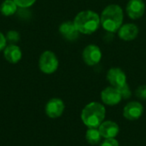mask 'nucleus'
<instances>
[{
  "mask_svg": "<svg viewBox=\"0 0 146 146\" xmlns=\"http://www.w3.org/2000/svg\"><path fill=\"white\" fill-rule=\"evenodd\" d=\"M135 95L141 100H146V85L139 86L135 91Z\"/></svg>",
  "mask_w": 146,
  "mask_h": 146,
  "instance_id": "20",
  "label": "nucleus"
},
{
  "mask_svg": "<svg viewBox=\"0 0 146 146\" xmlns=\"http://www.w3.org/2000/svg\"><path fill=\"white\" fill-rule=\"evenodd\" d=\"M139 27L134 23H127L122 25L118 30L117 33L121 39L124 41H132L139 35Z\"/></svg>",
  "mask_w": 146,
  "mask_h": 146,
  "instance_id": "11",
  "label": "nucleus"
},
{
  "mask_svg": "<svg viewBox=\"0 0 146 146\" xmlns=\"http://www.w3.org/2000/svg\"><path fill=\"white\" fill-rule=\"evenodd\" d=\"M82 58L88 66H95L102 59V51L98 45L89 44L83 50Z\"/></svg>",
  "mask_w": 146,
  "mask_h": 146,
  "instance_id": "5",
  "label": "nucleus"
},
{
  "mask_svg": "<svg viewBox=\"0 0 146 146\" xmlns=\"http://www.w3.org/2000/svg\"><path fill=\"white\" fill-rule=\"evenodd\" d=\"M107 80L111 86L119 88L127 83V75L120 68H111L107 73Z\"/></svg>",
  "mask_w": 146,
  "mask_h": 146,
  "instance_id": "8",
  "label": "nucleus"
},
{
  "mask_svg": "<svg viewBox=\"0 0 146 146\" xmlns=\"http://www.w3.org/2000/svg\"><path fill=\"white\" fill-rule=\"evenodd\" d=\"M103 137L100 134L98 128H88L86 133V141L92 145H96L101 142V139Z\"/></svg>",
  "mask_w": 146,
  "mask_h": 146,
  "instance_id": "16",
  "label": "nucleus"
},
{
  "mask_svg": "<svg viewBox=\"0 0 146 146\" xmlns=\"http://www.w3.org/2000/svg\"><path fill=\"white\" fill-rule=\"evenodd\" d=\"M3 57L9 63L15 64L19 62L22 57L21 50L18 45L15 44L7 45L3 50Z\"/></svg>",
  "mask_w": 146,
  "mask_h": 146,
  "instance_id": "14",
  "label": "nucleus"
},
{
  "mask_svg": "<svg viewBox=\"0 0 146 146\" xmlns=\"http://www.w3.org/2000/svg\"><path fill=\"white\" fill-rule=\"evenodd\" d=\"M59 66L57 56L53 51H44L38 60V68L40 71L45 74H51L55 73Z\"/></svg>",
  "mask_w": 146,
  "mask_h": 146,
  "instance_id": "4",
  "label": "nucleus"
},
{
  "mask_svg": "<svg viewBox=\"0 0 146 146\" xmlns=\"http://www.w3.org/2000/svg\"><path fill=\"white\" fill-rule=\"evenodd\" d=\"M18 6L14 0H4L0 5V12L4 16H11L17 11Z\"/></svg>",
  "mask_w": 146,
  "mask_h": 146,
  "instance_id": "15",
  "label": "nucleus"
},
{
  "mask_svg": "<svg viewBox=\"0 0 146 146\" xmlns=\"http://www.w3.org/2000/svg\"><path fill=\"white\" fill-rule=\"evenodd\" d=\"M101 99L104 104L110 105V106H114V105L118 104L121 101L122 98H121L118 89L110 86L102 91Z\"/></svg>",
  "mask_w": 146,
  "mask_h": 146,
  "instance_id": "10",
  "label": "nucleus"
},
{
  "mask_svg": "<svg viewBox=\"0 0 146 146\" xmlns=\"http://www.w3.org/2000/svg\"><path fill=\"white\" fill-rule=\"evenodd\" d=\"M73 21L80 33L86 35L94 33L101 25L100 16L92 10H83L79 12Z\"/></svg>",
  "mask_w": 146,
  "mask_h": 146,
  "instance_id": "2",
  "label": "nucleus"
},
{
  "mask_svg": "<svg viewBox=\"0 0 146 146\" xmlns=\"http://www.w3.org/2000/svg\"><path fill=\"white\" fill-rule=\"evenodd\" d=\"M105 107L98 103L92 102L85 106L81 112V120L88 128H98L105 118Z\"/></svg>",
  "mask_w": 146,
  "mask_h": 146,
  "instance_id": "3",
  "label": "nucleus"
},
{
  "mask_svg": "<svg viewBox=\"0 0 146 146\" xmlns=\"http://www.w3.org/2000/svg\"><path fill=\"white\" fill-rule=\"evenodd\" d=\"M144 113V107L139 102L133 101L128 103L123 109V116L128 121L139 119Z\"/></svg>",
  "mask_w": 146,
  "mask_h": 146,
  "instance_id": "9",
  "label": "nucleus"
},
{
  "mask_svg": "<svg viewBox=\"0 0 146 146\" xmlns=\"http://www.w3.org/2000/svg\"><path fill=\"white\" fill-rule=\"evenodd\" d=\"M123 19V9L118 4H110L106 6L100 15V22L103 28L110 33L118 32L122 26Z\"/></svg>",
  "mask_w": 146,
  "mask_h": 146,
  "instance_id": "1",
  "label": "nucleus"
},
{
  "mask_svg": "<svg viewBox=\"0 0 146 146\" xmlns=\"http://www.w3.org/2000/svg\"><path fill=\"white\" fill-rule=\"evenodd\" d=\"M6 43H7L6 36L2 32H0V51L4 50V48L6 47Z\"/></svg>",
  "mask_w": 146,
  "mask_h": 146,
  "instance_id": "22",
  "label": "nucleus"
},
{
  "mask_svg": "<svg viewBox=\"0 0 146 146\" xmlns=\"http://www.w3.org/2000/svg\"><path fill=\"white\" fill-rule=\"evenodd\" d=\"M6 38L8 41L9 42H14L16 43L19 39H20V34L18 32L15 31V30H10L6 34Z\"/></svg>",
  "mask_w": 146,
  "mask_h": 146,
  "instance_id": "18",
  "label": "nucleus"
},
{
  "mask_svg": "<svg viewBox=\"0 0 146 146\" xmlns=\"http://www.w3.org/2000/svg\"><path fill=\"white\" fill-rule=\"evenodd\" d=\"M126 11L130 19L138 20L145 12V3L143 0H129L126 7Z\"/></svg>",
  "mask_w": 146,
  "mask_h": 146,
  "instance_id": "6",
  "label": "nucleus"
},
{
  "mask_svg": "<svg viewBox=\"0 0 146 146\" xmlns=\"http://www.w3.org/2000/svg\"><path fill=\"white\" fill-rule=\"evenodd\" d=\"M16 5L22 9H27L34 4L36 0H14Z\"/></svg>",
  "mask_w": 146,
  "mask_h": 146,
  "instance_id": "19",
  "label": "nucleus"
},
{
  "mask_svg": "<svg viewBox=\"0 0 146 146\" xmlns=\"http://www.w3.org/2000/svg\"><path fill=\"white\" fill-rule=\"evenodd\" d=\"M117 89H118V91H119L122 99H128V98H131L132 92H131L130 87H129L127 83H126L125 85H123L122 86H121V87H119Z\"/></svg>",
  "mask_w": 146,
  "mask_h": 146,
  "instance_id": "17",
  "label": "nucleus"
},
{
  "mask_svg": "<svg viewBox=\"0 0 146 146\" xmlns=\"http://www.w3.org/2000/svg\"><path fill=\"white\" fill-rule=\"evenodd\" d=\"M65 110L64 103L62 99L54 98L48 101L45 105V114L50 118H58L60 117Z\"/></svg>",
  "mask_w": 146,
  "mask_h": 146,
  "instance_id": "7",
  "label": "nucleus"
},
{
  "mask_svg": "<svg viewBox=\"0 0 146 146\" xmlns=\"http://www.w3.org/2000/svg\"><path fill=\"white\" fill-rule=\"evenodd\" d=\"M59 33L61 35L69 41H74L78 38L80 32L77 30L74 21H66L62 22L59 27Z\"/></svg>",
  "mask_w": 146,
  "mask_h": 146,
  "instance_id": "12",
  "label": "nucleus"
},
{
  "mask_svg": "<svg viewBox=\"0 0 146 146\" xmlns=\"http://www.w3.org/2000/svg\"><path fill=\"white\" fill-rule=\"evenodd\" d=\"M100 146H120L115 139H105Z\"/></svg>",
  "mask_w": 146,
  "mask_h": 146,
  "instance_id": "21",
  "label": "nucleus"
},
{
  "mask_svg": "<svg viewBox=\"0 0 146 146\" xmlns=\"http://www.w3.org/2000/svg\"><path fill=\"white\" fill-rule=\"evenodd\" d=\"M98 130L101 136L104 139H115L120 132V128L117 123L112 121H104L98 127Z\"/></svg>",
  "mask_w": 146,
  "mask_h": 146,
  "instance_id": "13",
  "label": "nucleus"
}]
</instances>
